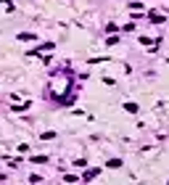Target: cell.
Masks as SVG:
<instances>
[{"label":"cell","mask_w":169,"mask_h":185,"mask_svg":"<svg viewBox=\"0 0 169 185\" xmlns=\"http://www.w3.org/2000/svg\"><path fill=\"white\" fill-rule=\"evenodd\" d=\"M95 175H98V169H90V172H87V175H85V183H87V180H93Z\"/></svg>","instance_id":"3957f363"},{"label":"cell","mask_w":169,"mask_h":185,"mask_svg":"<svg viewBox=\"0 0 169 185\" xmlns=\"http://www.w3.org/2000/svg\"><path fill=\"white\" fill-rule=\"evenodd\" d=\"M151 21H156V24H161V21H164V16H159V13H151Z\"/></svg>","instance_id":"277c9868"},{"label":"cell","mask_w":169,"mask_h":185,"mask_svg":"<svg viewBox=\"0 0 169 185\" xmlns=\"http://www.w3.org/2000/svg\"><path fill=\"white\" fill-rule=\"evenodd\" d=\"M29 161H32V164H42V161H48V159H45V156H32Z\"/></svg>","instance_id":"6da1fadb"},{"label":"cell","mask_w":169,"mask_h":185,"mask_svg":"<svg viewBox=\"0 0 169 185\" xmlns=\"http://www.w3.org/2000/svg\"><path fill=\"white\" fill-rule=\"evenodd\" d=\"M19 40H35V35H32V32H21Z\"/></svg>","instance_id":"7a4b0ae2"},{"label":"cell","mask_w":169,"mask_h":185,"mask_svg":"<svg viewBox=\"0 0 169 185\" xmlns=\"http://www.w3.org/2000/svg\"><path fill=\"white\" fill-rule=\"evenodd\" d=\"M108 166H111V169H116V166H122V161H119V159H111V161H108Z\"/></svg>","instance_id":"5b68a950"}]
</instances>
